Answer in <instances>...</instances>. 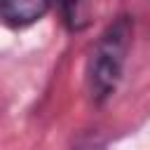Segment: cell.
Returning <instances> with one entry per match:
<instances>
[{
    "mask_svg": "<svg viewBox=\"0 0 150 150\" xmlns=\"http://www.w3.org/2000/svg\"><path fill=\"white\" fill-rule=\"evenodd\" d=\"M131 35H134V21L129 16H120L94 42L87 61V89L94 103H105L115 94L124 73Z\"/></svg>",
    "mask_w": 150,
    "mask_h": 150,
    "instance_id": "6da1fadb",
    "label": "cell"
},
{
    "mask_svg": "<svg viewBox=\"0 0 150 150\" xmlns=\"http://www.w3.org/2000/svg\"><path fill=\"white\" fill-rule=\"evenodd\" d=\"M49 9V0H0V21L12 28H26L40 21Z\"/></svg>",
    "mask_w": 150,
    "mask_h": 150,
    "instance_id": "7a4b0ae2",
    "label": "cell"
}]
</instances>
